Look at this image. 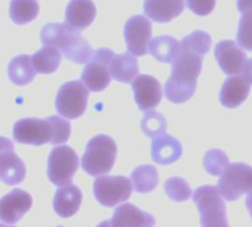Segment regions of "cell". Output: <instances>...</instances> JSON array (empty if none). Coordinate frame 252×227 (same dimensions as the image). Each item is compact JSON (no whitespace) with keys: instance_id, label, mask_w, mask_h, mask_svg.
I'll return each mask as SVG.
<instances>
[{"instance_id":"6da1fadb","label":"cell","mask_w":252,"mask_h":227,"mask_svg":"<svg viewBox=\"0 0 252 227\" xmlns=\"http://www.w3.org/2000/svg\"><path fill=\"white\" fill-rule=\"evenodd\" d=\"M211 49V35L205 31H193L180 41V49L171 62V75L168 81L176 84L198 86V77L202 71L204 56Z\"/></svg>"},{"instance_id":"7a4b0ae2","label":"cell","mask_w":252,"mask_h":227,"mask_svg":"<svg viewBox=\"0 0 252 227\" xmlns=\"http://www.w3.org/2000/svg\"><path fill=\"white\" fill-rule=\"evenodd\" d=\"M62 117V115H61ZM47 117V118H22L13 126V140L22 145L41 146L46 143L62 145L71 136V124L68 118Z\"/></svg>"},{"instance_id":"3957f363","label":"cell","mask_w":252,"mask_h":227,"mask_svg":"<svg viewBox=\"0 0 252 227\" xmlns=\"http://www.w3.org/2000/svg\"><path fill=\"white\" fill-rule=\"evenodd\" d=\"M40 38L43 44L58 47L68 61L75 64H87L94 53L90 43L80 34V30L68 22L46 24L40 31Z\"/></svg>"},{"instance_id":"277c9868","label":"cell","mask_w":252,"mask_h":227,"mask_svg":"<svg viewBox=\"0 0 252 227\" xmlns=\"http://www.w3.org/2000/svg\"><path fill=\"white\" fill-rule=\"evenodd\" d=\"M117 143L106 134H97L92 137L86 146V152L81 160L83 170L93 177L109 174L117 160Z\"/></svg>"},{"instance_id":"5b68a950","label":"cell","mask_w":252,"mask_h":227,"mask_svg":"<svg viewBox=\"0 0 252 227\" xmlns=\"http://www.w3.org/2000/svg\"><path fill=\"white\" fill-rule=\"evenodd\" d=\"M193 202L199 210V222L201 226H229L226 216V204L224 196L216 186H201L193 195Z\"/></svg>"},{"instance_id":"8992f818","label":"cell","mask_w":252,"mask_h":227,"mask_svg":"<svg viewBox=\"0 0 252 227\" xmlns=\"http://www.w3.org/2000/svg\"><path fill=\"white\" fill-rule=\"evenodd\" d=\"M133 192L131 179L124 176H108L102 174L93 183V195L96 201L106 208L117 207L126 202Z\"/></svg>"},{"instance_id":"52a82bcc","label":"cell","mask_w":252,"mask_h":227,"mask_svg":"<svg viewBox=\"0 0 252 227\" xmlns=\"http://www.w3.org/2000/svg\"><path fill=\"white\" fill-rule=\"evenodd\" d=\"M89 100V89L81 80H74L62 84L58 90L55 106L59 115L75 120L86 112Z\"/></svg>"},{"instance_id":"ba28073f","label":"cell","mask_w":252,"mask_h":227,"mask_svg":"<svg viewBox=\"0 0 252 227\" xmlns=\"http://www.w3.org/2000/svg\"><path fill=\"white\" fill-rule=\"evenodd\" d=\"M78 165L80 161L77 152L66 145H58L50 151L47 160V177L56 186L69 185Z\"/></svg>"},{"instance_id":"9c48e42d","label":"cell","mask_w":252,"mask_h":227,"mask_svg":"<svg viewBox=\"0 0 252 227\" xmlns=\"http://www.w3.org/2000/svg\"><path fill=\"white\" fill-rule=\"evenodd\" d=\"M219 191L227 201H236L252 192V167L244 162L230 164L220 176Z\"/></svg>"},{"instance_id":"30bf717a","label":"cell","mask_w":252,"mask_h":227,"mask_svg":"<svg viewBox=\"0 0 252 227\" xmlns=\"http://www.w3.org/2000/svg\"><path fill=\"white\" fill-rule=\"evenodd\" d=\"M115 53L111 49H97L92 59L86 64L83 72H81V80L87 86L90 92H102L105 90L112 78L111 72V62L114 59Z\"/></svg>"},{"instance_id":"8fae6325","label":"cell","mask_w":252,"mask_h":227,"mask_svg":"<svg viewBox=\"0 0 252 227\" xmlns=\"http://www.w3.org/2000/svg\"><path fill=\"white\" fill-rule=\"evenodd\" d=\"M152 37V24L143 15L131 16L124 25V38L127 50L134 56H145L149 53V43Z\"/></svg>"},{"instance_id":"7c38bea8","label":"cell","mask_w":252,"mask_h":227,"mask_svg":"<svg viewBox=\"0 0 252 227\" xmlns=\"http://www.w3.org/2000/svg\"><path fill=\"white\" fill-rule=\"evenodd\" d=\"M32 207V198L22 189H13L0 199V222L1 225H15Z\"/></svg>"},{"instance_id":"4fadbf2b","label":"cell","mask_w":252,"mask_h":227,"mask_svg":"<svg viewBox=\"0 0 252 227\" xmlns=\"http://www.w3.org/2000/svg\"><path fill=\"white\" fill-rule=\"evenodd\" d=\"M131 89L134 93V100L140 111H149L157 108L162 99V87L161 83L152 75H137L131 83Z\"/></svg>"},{"instance_id":"5bb4252c","label":"cell","mask_w":252,"mask_h":227,"mask_svg":"<svg viewBox=\"0 0 252 227\" xmlns=\"http://www.w3.org/2000/svg\"><path fill=\"white\" fill-rule=\"evenodd\" d=\"M25 164L13 152V145L3 137L1 139V155H0V177L4 185L13 186L25 179Z\"/></svg>"},{"instance_id":"9a60e30c","label":"cell","mask_w":252,"mask_h":227,"mask_svg":"<svg viewBox=\"0 0 252 227\" xmlns=\"http://www.w3.org/2000/svg\"><path fill=\"white\" fill-rule=\"evenodd\" d=\"M216 59L221 68V71L227 75H235L242 72L244 64L247 62V55L236 41L233 40H223L216 44L214 49Z\"/></svg>"},{"instance_id":"2e32d148","label":"cell","mask_w":252,"mask_h":227,"mask_svg":"<svg viewBox=\"0 0 252 227\" xmlns=\"http://www.w3.org/2000/svg\"><path fill=\"white\" fill-rule=\"evenodd\" d=\"M182 155H183V148H182V143L176 137L167 133H162L152 139L151 157L157 164L170 165L176 162L177 160H180Z\"/></svg>"},{"instance_id":"e0dca14e","label":"cell","mask_w":252,"mask_h":227,"mask_svg":"<svg viewBox=\"0 0 252 227\" xmlns=\"http://www.w3.org/2000/svg\"><path fill=\"white\" fill-rule=\"evenodd\" d=\"M251 83L244 77L235 74L229 77L220 90V102L224 108H239L250 95Z\"/></svg>"},{"instance_id":"ac0fdd59","label":"cell","mask_w":252,"mask_h":227,"mask_svg":"<svg viewBox=\"0 0 252 227\" xmlns=\"http://www.w3.org/2000/svg\"><path fill=\"white\" fill-rule=\"evenodd\" d=\"M81 202H83V194L78 186L72 183L61 188L58 186V191L53 198V210L59 217L68 219L77 214Z\"/></svg>"},{"instance_id":"d6986e66","label":"cell","mask_w":252,"mask_h":227,"mask_svg":"<svg viewBox=\"0 0 252 227\" xmlns=\"http://www.w3.org/2000/svg\"><path fill=\"white\" fill-rule=\"evenodd\" d=\"M185 10V0H145V15L159 24H165L177 18Z\"/></svg>"},{"instance_id":"ffe728a7","label":"cell","mask_w":252,"mask_h":227,"mask_svg":"<svg viewBox=\"0 0 252 227\" xmlns=\"http://www.w3.org/2000/svg\"><path fill=\"white\" fill-rule=\"evenodd\" d=\"M96 18V6L92 0H71L65 9V22L77 30H86Z\"/></svg>"},{"instance_id":"44dd1931","label":"cell","mask_w":252,"mask_h":227,"mask_svg":"<svg viewBox=\"0 0 252 227\" xmlns=\"http://www.w3.org/2000/svg\"><path fill=\"white\" fill-rule=\"evenodd\" d=\"M103 225H108V226L151 227L155 226V219H154L151 214H148V213L139 210L137 207H134V205H131V204H123V205H120V207L115 210L112 219H111L109 222L103 223Z\"/></svg>"},{"instance_id":"7402d4cb","label":"cell","mask_w":252,"mask_h":227,"mask_svg":"<svg viewBox=\"0 0 252 227\" xmlns=\"http://www.w3.org/2000/svg\"><path fill=\"white\" fill-rule=\"evenodd\" d=\"M112 78L121 83H133L139 74V64L133 53H120L115 55L111 62Z\"/></svg>"},{"instance_id":"603a6c76","label":"cell","mask_w":252,"mask_h":227,"mask_svg":"<svg viewBox=\"0 0 252 227\" xmlns=\"http://www.w3.org/2000/svg\"><path fill=\"white\" fill-rule=\"evenodd\" d=\"M35 68L32 65L31 56L28 55H18L15 56L7 66L9 80L16 86H27L35 77Z\"/></svg>"},{"instance_id":"cb8c5ba5","label":"cell","mask_w":252,"mask_h":227,"mask_svg":"<svg viewBox=\"0 0 252 227\" xmlns=\"http://www.w3.org/2000/svg\"><path fill=\"white\" fill-rule=\"evenodd\" d=\"M62 56L63 55L61 53V50L58 47L43 44V47L31 56V61H32V65L37 72L52 74L59 68Z\"/></svg>"},{"instance_id":"d4e9b609","label":"cell","mask_w":252,"mask_h":227,"mask_svg":"<svg viewBox=\"0 0 252 227\" xmlns=\"http://www.w3.org/2000/svg\"><path fill=\"white\" fill-rule=\"evenodd\" d=\"M180 49V41L171 35H158L154 37L149 43V53L159 62L171 64L177 56Z\"/></svg>"},{"instance_id":"484cf974","label":"cell","mask_w":252,"mask_h":227,"mask_svg":"<svg viewBox=\"0 0 252 227\" xmlns=\"http://www.w3.org/2000/svg\"><path fill=\"white\" fill-rule=\"evenodd\" d=\"M133 188L136 192L139 194H149L152 192L158 183H159V177H158V171L154 165H140L136 167L130 176Z\"/></svg>"},{"instance_id":"4316f807","label":"cell","mask_w":252,"mask_h":227,"mask_svg":"<svg viewBox=\"0 0 252 227\" xmlns=\"http://www.w3.org/2000/svg\"><path fill=\"white\" fill-rule=\"evenodd\" d=\"M38 1L37 0H10L9 3V18L16 25H25L38 16Z\"/></svg>"},{"instance_id":"83f0119b","label":"cell","mask_w":252,"mask_h":227,"mask_svg":"<svg viewBox=\"0 0 252 227\" xmlns=\"http://www.w3.org/2000/svg\"><path fill=\"white\" fill-rule=\"evenodd\" d=\"M229 165V157L221 149H210L204 157V168L211 176H221Z\"/></svg>"},{"instance_id":"f1b7e54d","label":"cell","mask_w":252,"mask_h":227,"mask_svg":"<svg viewBox=\"0 0 252 227\" xmlns=\"http://www.w3.org/2000/svg\"><path fill=\"white\" fill-rule=\"evenodd\" d=\"M142 131L148 136V137H157L162 133H165L167 130V120L162 114L157 112V111H148L140 123Z\"/></svg>"},{"instance_id":"f546056e","label":"cell","mask_w":252,"mask_h":227,"mask_svg":"<svg viewBox=\"0 0 252 227\" xmlns=\"http://www.w3.org/2000/svg\"><path fill=\"white\" fill-rule=\"evenodd\" d=\"M165 195L173 201V202H185L188 201L193 194L189 186V183L182 179V177H171L165 182L164 185Z\"/></svg>"},{"instance_id":"4dcf8cb0","label":"cell","mask_w":252,"mask_h":227,"mask_svg":"<svg viewBox=\"0 0 252 227\" xmlns=\"http://www.w3.org/2000/svg\"><path fill=\"white\" fill-rule=\"evenodd\" d=\"M198 86H186V84H176L167 80L165 87H164V93L165 97L173 102V103H185L188 102L196 92Z\"/></svg>"},{"instance_id":"1f68e13d","label":"cell","mask_w":252,"mask_h":227,"mask_svg":"<svg viewBox=\"0 0 252 227\" xmlns=\"http://www.w3.org/2000/svg\"><path fill=\"white\" fill-rule=\"evenodd\" d=\"M236 40L239 46L248 52H252V12H245L241 16Z\"/></svg>"},{"instance_id":"d6a6232c","label":"cell","mask_w":252,"mask_h":227,"mask_svg":"<svg viewBox=\"0 0 252 227\" xmlns=\"http://www.w3.org/2000/svg\"><path fill=\"white\" fill-rule=\"evenodd\" d=\"M188 7L199 16L210 15L216 7V0H186Z\"/></svg>"},{"instance_id":"836d02e7","label":"cell","mask_w":252,"mask_h":227,"mask_svg":"<svg viewBox=\"0 0 252 227\" xmlns=\"http://www.w3.org/2000/svg\"><path fill=\"white\" fill-rule=\"evenodd\" d=\"M242 75L250 81L252 84V59H248L245 64H244V68H242Z\"/></svg>"},{"instance_id":"e575fe53","label":"cell","mask_w":252,"mask_h":227,"mask_svg":"<svg viewBox=\"0 0 252 227\" xmlns=\"http://www.w3.org/2000/svg\"><path fill=\"white\" fill-rule=\"evenodd\" d=\"M238 10L245 13V12H252V0H238Z\"/></svg>"},{"instance_id":"d590c367","label":"cell","mask_w":252,"mask_h":227,"mask_svg":"<svg viewBox=\"0 0 252 227\" xmlns=\"http://www.w3.org/2000/svg\"><path fill=\"white\" fill-rule=\"evenodd\" d=\"M247 208H248V211H250V214H251V219H252V192L251 194H248V196H247Z\"/></svg>"}]
</instances>
